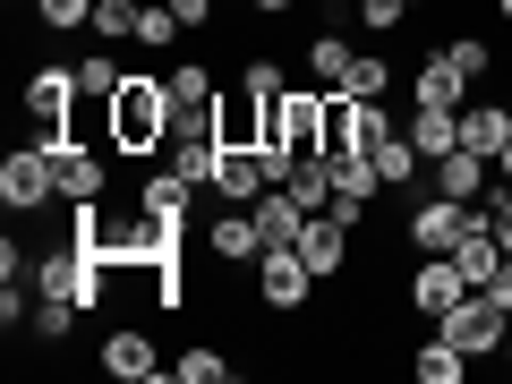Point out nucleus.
Segmentation results:
<instances>
[{
    "instance_id": "f257e3e1",
    "label": "nucleus",
    "mask_w": 512,
    "mask_h": 384,
    "mask_svg": "<svg viewBox=\"0 0 512 384\" xmlns=\"http://www.w3.org/2000/svg\"><path fill=\"white\" fill-rule=\"evenodd\" d=\"M171 120H180V103H171V77H154V69L120 77V94H111V146H120V154L154 163V154L171 146Z\"/></svg>"
},
{
    "instance_id": "f03ea898",
    "label": "nucleus",
    "mask_w": 512,
    "mask_h": 384,
    "mask_svg": "<svg viewBox=\"0 0 512 384\" xmlns=\"http://www.w3.org/2000/svg\"><path fill=\"white\" fill-rule=\"evenodd\" d=\"M325 103L333 86H282L274 103H265V137H256V154H325Z\"/></svg>"
},
{
    "instance_id": "7ed1b4c3",
    "label": "nucleus",
    "mask_w": 512,
    "mask_h": 384,
    "mask_svg": "<svg viewBox=\"0 0 512 384\" xmlns=\"http://www.w3.org/2000/svg\"><path fill=\"white\" fill-rule=\"evenodd\" d=\"M393 128H402V120H393L384 103H367V94H342V86H333V103H325V154H376Z\"/></svg>"
},
{
    "instance_id": "20e7f679",
    "label": "nucleus",
    "mask_w": 512,
    "mask_h": 384,
    "mask_svg": "<svg viewBox=\"0 0 512 384\" xmlns=\"http://www.w3.org/2000/svg\"><path fill=\"white\" fill-rule=\"evenodd\" d=\"M316 291H325V274H316L299 248H265V256H256V299H265L274 316H299Z\"/></svg>"
},
{
    "instance_id": "39448f33",
    "label": "nucleus",
    "mask_w": 512,
    "mask_h": 384,
    "mask_svg": "<svg viewBox=\"0 0 512 384\" xmlns=\"http://www.w3.org/2000/svg\"><path fill=\"white\" fill-rule=\"evenodd\" d=\"M60 188H52V146H43V137H26L18 154H0V205H9V214H43V205H52Z\"/></svg>"
},
{
    "instance_id": "423d86ee",
    "label": "nucleus",
    "mask_w": 512,
    "mask_h": 384,
    "mask_svg": "<svg viewBox=\"0 0 512 384\" xmlns=\"http://www.w3.org/2000/svg\"><path fill=\"white\" fill-rule=\"evenodd\" d=\"M478 214H487V205H461V197H436V188H427V197L402 214V239H410L419 256H453V239L470 231Z\"/></svg>"
},
{
    "instance_id": "0eeeda50",
    "label": "nucleus",
    "mask_w": 512,
    "mask_h": 384,
    "mask_svg": "<svg viewBox=\"0 0 512 384\" xmlns=\"http://www.w3.org/2000/svg\"><path fill=\"white\" fill-rule=\"evenodd\" d=\"M504 325H512V316L495 308L487 291H470L461 308H444V316H436V333H444L453 350H470V359H504Z\"/></svg>"
},
{
    "instance_id": "6e6552de",
    "label": "nucleus",
    "mask_w": 512,
    "mask_h": 384,
    "mask_svg": "<svg viewBox=\"0 0 512 384\" xmlns=\"http://www.w3.org/2000/svg\"><path fill=\"white\" fill-rule=\"evenodd\" d=\"M69 103H77V69H69V60H35V69H26V86H18V111L35 120V137H60Z\"/></svg>"
},
{
    "instance_id": "1a4fd4ad",
    "label": "nucleus",
    "mask_w": 512,
    "mask_h": 384,
    "mask_svg": "<svg viewBox=\"0 0 512 384\" xmlns=\"http://www.w3.org/2000/svg\"><path fill=\"white\" fill-rule=\"evenodd\" d=\"M52 146V188H60V205H103L111 197V163L94 146H69V137H43Z\"/></svg>"
},
{
    "instance_id": "9d476101",
    "label": "nucleus",
    "mask_w": 512,
    "mask_h": 384,
    "mask_svg": "<svg viewBox=\"0 0 512 384\" xmlns=\"http://www.w3.org/2000/svg\"><path fill=\"white\" fill-rule=\"evenodd\" d=\"M94 359H103V376H120V384H154L163 376V350H154L146 325H111L103 342H94Z\"/></svg>"
},
{
    "instance_id": "9b49d317",
    "label": "nucleus",
    "mask_w": 512,
    "mask_h": 384,
    "mask_svg": "<svg viewBox=\"0 0 512 384\" xmlns=\"http://www.w3.org/2000/svg\"><path fill=\"white\" fill-rule=\"evenodd\" d=\"M197 248L214 256V265H256V256H265V231H256L248 205H222L214 222H197Z\"/></svg>"
},
{
    "instance_id": "f8f14e48",
    "label": "nucleus",
    "mask_w": 512,
    "mask_h": 384,
    "mask_svg": "<svg viewBox=\"0 0 512 384\" xmlns=\"http://www.w3.org/2000/svg\"><path fill=\"white\" fill-rule=\"evenodd\" d=\"M402 299H410V308L427 316V325H436L444 308H461V299H470V274H461L453 256H419V274L402 282Z\"/></svg>"
},
{
    "instance_id": "ddd939ff",
    "label": "nucleus",
    "mask_w": 512,
    "mask_h": 384,
    "mask_svg": "<svg viewBox=\"0 0 512 384\" xmlns=\"http://www.w3.org/2000/svg\"><path fill=\"white\" fill-rule=\"evenodd\" d=\"M427 188H436V197H461V205H487L495 163H487V154H470V146H453V154H436V163H427Z\"/></svg>"
},
{
    "instance_id": "4468645a",
    "label": "nucleus",
    "mask_w": 512,
    "mask_h": 384,
    "mask_svg": "<svg viewBox=\"0 0 512 384\" xmlns=\"http://www.w3.org/2000/svg\"><path fill=\"white\" fill-rule=\"evenodd\" d=\"M197 197L205 188H188L171 163H146V180H137V214L146 222H197Z\"/></svg>"
},
{
    "instance_id": "2eb2a0df",
    "label": "nucleus",
    "mask_w": 512,
    "mask_h": 384,
    "mask_svg": "<svg viewBox=\"0 0 512 384\" xmlns=\"http://www.w3.org/2000/svg\"><path fill=\"white\" fill-rule=\"evenodd\" d=\"M265 103H274V94L222 86V94H214V137H222V146H256V137H265Z\"/></svg>"
},
{
    "instance_id": "dca6fc26",
    "label": "nucleus",
    "mask_w": 512,
    "mask_h": 384,
    "mask_svg": "<svg viewBox=\"0 0 512 384\" xmlns=\"http://www.w3.org/2000/svg\"><path fill=\"white\" fill-rule=\"evenodd\" d=\"M384 197V171H376V154H333V214H350V222H367V205Z\"/></svg>"
},
{
    "instance_id": "f3484780",
    "label": "nucleus",
    "mask_w": 512,
    "mask_h": 384,
    "mask_svg": "<svg viewBox=\"0 0 512 384\" xmlns=\"http://www.w3.org/2000/svg\"><path fill=\"white\" fill-rule=\"evenodd\" d=\"M265 188H274V180H265V163H256V146H222L214 188H205V197H214V205H256Z\"/></svg>"
},
{
    "instance_id": "a211bd4d",
    "label": "nucleus",
    "mask_w": 512,
    "mask_h": 384,
    "mask_svg": "<svg viewBox=\"0 0 512 384\" xmlns=\"http://www.w3.org/2000/svg\"><path fill=\"white\" fill-rule=\"evenodd\" d=\"M410 103H436V111L470 103V77L453 69V52H419V69H410Z\"/></svg>"
},
{
    "instance_id": "6ab92c4d",
    "label": "nucleus",
    "mask_w": 512,
    "mask_h": 384,
    "mask_svg": "<svg viewBox=\"0 0 512 384\" xmlns=\"http://www.w3.org/2000/svg\"><path fill=\"white\" fill-rule=\"evenodd\" d=\"M461 146L495 163V154L512 146V103H487V94H470V103H461Z\"/></svg>"
},
{
    "instance_id": "aec40b11",
    "label": "nucleus",
    "mask_w": 512,
    "mask_h": 384,
    "mask_svg": "<svg viewBox=\"0 0 512 384\" xmlns=\"http://www.w3.org/2000/svg\"><path fill=\"white\" fill-rule=\"evenodd\" d=\"M248 214H256V231H265V248H299V231H308V205H299L291 188H265Z\"/></svg>"
},
{
    "instance_id": "412c9836",
    "label": "nucleus",
    "mask_w": 512,
    "mask_h": 384,
    "mask_svg": "<svg viewBox=\"0 0 512 384\" xmlns=\"http://www.w3.org/2000/svg\"><path fill=\"white\" fill-rule=\"evenodd\" d=\"M402 128H410V146H419L427 163L461 146V111H436V103H410V120H402Z\"/></svg>"
},
{
    "instance_id": "4be33fe9",
    "label": "nucleus",
    "mask_w": 512,
    "mask_h": 384,
    "mask_svg": "<svg viewBox=\"0 0 512 384\" xmlns=\"http://www.w3.org/2000/svg\"><path fill=\"white\" fill-rule=\"evenodd\" d=\"M410 376H419V384H461V376H470V350H453L436 325H427V342L410 350Z\"/></svg>"
},
{
    "instance_id": "5701e85b",
    "label": "nucleus",
    "mask_w": 512,
    "mask_h": 384,
    "mask_svg": "<svg viewBox=\"0 0 512 384\" xmlns=\"http://www.w3.org/2000/svg\"><path fill=\"white\" fill-rule=\"evenodd\" d=\"M299 60H308V77H316V86H342V77H350V60H359V43H350L342 26H325V35H308V52H299Z\"/></svg>"
},
{
    "instance_id": "b1692460",
    "label": "nucleus",
    "mask_w": 512,
    "mask_h": 384,
    "mask_svg": "<svg viewBox=\"0 0 512 384\" xmlns=\"http://www.w3.org/2000/svg\"><path fill=\"white\" fill-rule=\"evenodd\" d=\"M163 163L180 171L188 188H214V163H222V137H171V146H163Z\"/></svg>"
},
{
    "instance_id": "393cba45",
    "label": "nucleus",
    "mask_w": 512,
    "mask_h": 384,
    "mask_svg": "<svg viewBox=\"0 0 512 384\" xmlns=\"http://www.w3.org/2000/svg\"><path fill=\"white\" fill-rule=\"evenodd\" d=\"M376 171H384V188H419L427 180V154L410 146V128H393V137L376 146Z\"/></svg>"
},
{
    "instance_id": "a878e982",
    "label": "nucleus",
    "mask_w": 512,
    "mask_h": 384,
    "mask_svg": "<svg viewBox=\"0 0 512 384\" xmlns=\"http://www.w3.org/2000/svg\"><path fill=\"white\" fill-rule=\"evenodd\" d=\"M282 188H291V197L308 205V214H325V205H333V154H299Z\"/></svg>"
},
{
    "instance_id": "bb28decb",
    "label": "nucleus",
    "mask_w": 512,
    "mask_h": 384,
    "mask_svg": "<svg viewBox=\"0 0 512 384\" xmlns=\"http://www.w3.org/2000/svg\"><path fill=\"white\" fill-rule=\"evenodd\" d=\"M77 316H86L77 299H52V291H35V316H26V333H35L43 350H60V342L77 333Z\"/></svg>"
},
{
    "instance_id": "cd10ccee",
    "label": "nucleus",
    "mask_w": 512,
    "mask_h": 384,
    "mask_svg": "<svg viewBox=\"0 0 512 384\" xmlns=\"http://www.w3.org/2000/svg\"><path fill=\"white\" fill-rule=\"evenodd\" d=\"M171 376H180V384H231V376H239V367H231V359H222V350H214V342H188V350H180V359H171Z\"/></svg>"
},
{
    "instance_id": "c85d7f7f",
    "label": "nucleus",
    "mask_w": 512,
    "mask_h": 384,
    "mask_svg": "<svg viewBox=\"0 0 512 384\" xmlns=\"http://www.w3.org/2000/svg\"><path fill=\"white\" fill-rule=\"evenodd\" d=\"M137 18H146V0H94V43H137Z\"/></svg>"
},
{
    "instance_id": "c756f323",
    "label": "nucleus",
    "mask_w": 512,
    "mask_h": 384,
    "mask_svg": "<svg viewBox=\"0 0 512 384\" xmlns=\"http://www.w3.org/2000/svg\"><path fill=\"white\" fill-rule=\"evenodd\" d=\"M342 94L384 103V94H393V60H384V52H359V60H350V77H342Z\"/></svg>"
},
{
    "instance_id": "7c9ffc66",
    "label": "nucleus",
    "mask_w": 512,
    "mask_h": 384,
    "mask_svg": "<svg viewBox=\"0 0 512 384\" xmlns=\"http://www.w3.org/2000/svg\"><path fill=\"white\" fill-rule=\"evenodd\" d=\"M35 26H43V35H86L94 0H35Z\"/></svg>"
},
{
    "instance_id": "2f4dec72",
    "label": "nucleus",
    "mask_w": 512,
    "mask_h": 384,
    "mask_svg": "<svg viewBox=\"0 0 512 384\" xmlns=\"http://www.w3.org/2000/svg\"><path fill=\"white\" fill-rule=\"evenodd\" d=\"M410 18H419L410 0H359V26H367V35H376V43H393V35H402Z\"/></svg>"
},
{
    "instance_id": "473e14b6",
    "label": "nucleus",
    "mask_w": 512,
    "mask_h": 384,
    "mask_svg": "<svg viewBox=\"0 0 512 384\" xmlns=\"http://www.w3.org/2000/svg\"><path fill=\"white\" fill-rule=\"evenodd\" d=\"M180 35H188V26L171 18V0H146V18H137V43H146V52H171Z\"/></svg>"
},
{
    "instance_id": "72a5a7b5",
    "label": "nucleus",
    "mask_w": 512,
    "mask_h": 384,
    "mask_svg": "<svg viewBox=\"0 0 512 384\" xmlns=\"http://www.w3.org/2000/svg\"><path fill=\"white\" fill-rule=\"evenodd\" d=\"M444 52H453V69L470 77V86H487V77H495V43H478V35H453Z\"/></svg>"
},
{
    "instance_id": "f704fd0d",
    "label": "nucleus",
    "mask_w": 512,
    "mask_h": 384,
    "mask_svg": "<svg viewBox=\"0 0 512 384\" xmlns=\"http://www.w3.org/2000/svg\"><path fill=\"white\" fill-rule=\"evenodd\" d=\"M120 77H128V69H120V60L103 52V43H94V52L77 60V86H86V94H120Z\"/></svg>"
},
{
    "instance_id": "c9c22d12",
    "label": "nucleus",
    "mask_w": 512,
    "mask_h": 384,
    "mask_svg": "<svg viewBox=\"0 0 512 384\" xmlns=\"http://www.w3.org/2000/svg\"><path fill=\"white\" fill-rule=\"evenodd\" d=\"M239 86H256V94H282V86H291V69H282L274 52H256L248 69H239Z\"/></svg>"
},
{
    "instance_id": "e433bc0d",
    "label": "nucleus",
    "mask_w": 512,
    "mask_h": 384,
    "mask_svg": "<svg viewBox=\"0 0 512 384\" xmlns=\"http://www.w3.org/2000/svg\"><path fill=\"white\" fill-rule=\"evenodd\" d=\"M214 9H222V0H171V18H180V26H188V35H205V26H222V18H214Z\"/></svg>"
},
{
    "instance_id": "4c0bfd02",
    "label": "nucleus",
    "mask_w": 512,
    "mask_h": 384,
    "mask_svg": "<svg viewBox=\"0 0 512 384\" xmlns=\"http://www.w3.org/2000/svg\"><path fill=\"white\" fill-rule=\"evenodd\" d=\"M487 222H495V248H504V256H512V188H504V197H495V205H487Z\"/></svg>"
},
{
    "instance_id": "58836bf2",
    "label": "nucleus",
    "mask_w": 512,
    "mask_h": 384,
    "mask_svg": "<svg viewBox=\"0 0 512 384\" xmlns=\"http://www.w3.org/2000/svg\"><path fill=\"white\" fill-rule=\"evenodd\" d=\"M487 299H495V308L512 316V256H504V265H495V282H487Z\"/></svg>"
},
{
    "instance_id": "ea45409f",
    "label": "nucleus",
    "mask_w": 512,
    "mask_h": 384,
    "mask_svg": "<svg viewBox=\"0 0 512 384\" xmlns=\"http://www.w3.org/2000/svg\"><path fill=\"white\" fill-rule=\"evenodd\" d=\"M256 18H291V0H248Z\"/></svg>"
},
{
    "instance_id": "a19ab883",
    "label": "nucleus",
    "mask_w": 512,
    "mask_h": 384,
    "mask_svg": "<svg viewBox=\"0 0 512 384\" xmlns=\"http://www.w3.org/2000/svg\"><path fill=\"white\" fill-rule=\"evenodd\" d=\"M495 188H512V146H504V154H495Z\"/></svg>"
},
{
    "instance_id": "79ce46f5",
    "label": "nucleus",
    "mask_w": 512,
    "mask_h": 384,
    "mask_svg": "<svg viewBox=\"0 0 512 384\" xmlns=\"http://www.w3.org/2000/svg\"><path fill=\"white\" fill-rule=\"evenodd\" d=\"M504 376H512V325H504Z\"/></svg>"
},
{
    "instance_id": "37998d69",
    "label": "nucleus",
    "mask_w": 512,
    "mask_h": 384,
    "mask_svg": "<svg viewBox=\"0 0 512 384\" xmlns=\"http://www.w3.org/2000/svg\"><path fill=\"white\" fill-rule=\"evenodd\" d=\"M495 18H504V26H512V0H495Z\"/></svg>"
}]
</instances>
